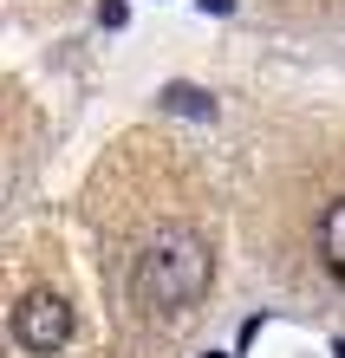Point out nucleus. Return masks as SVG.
Here are the masks:
<instances>
[{
    "label": "nucleus",
    "instance_id": "nucleus-1",
    "mask_svg": "<svg viewBox=\"0 0 345 358\" xmlns=\"http://www.w3.org/2000/svg\"><path fill=\"white\" fill-rule=\"evenodd\" d=\"M215 280V255L196 228H157V241L137 255V273H131V293L143 313H183L196 306Z\"/></svg>",
    "mask_w": 345,
    "mask_h": 358
},
{
    "label": "nucleus",
    "instance_id": "nucleus-5",
    "mask_svg": "<svg viewBox=\"0 0 345 358\" xmlns=\"http://www.w3.org/2000/svg\"><path fill=\"white\" fill-rule=\"evenodd\" d=\"M202 7H215V13H228V7H234V0H202Z\"/></svg>",
    "mask_w": 345,
    "mask_h": 358
},
{
    "label": "nucleus",
    "instance_id": "nucleus-2",
    "mask_svg": "<svg viewBox=\"0 0 345 358\" xmlns=\"http://www.w3.org/2000/svg\"><path fill=\"white\" fill-rule=\"evenodd\" d=\"M13 339L27 352H39V358L66 352V339H72V300L52 293V287H33L27 300L13 306Z\"/></svg>",
    "mask_w": 345,
    "mask_h": 358
},
{
    "label": "nucleus",
    "instance_id": "nucleus-6",
    "mask_svg": "<svg viewBox=\"0 0 345 358\" xmlns=\"http://www.w3.org/2000/svg\"><path fill=\"white\" fill-rule=\"evenodd\" d=\"M209 358H222V352H209Z\"/></svg>",
    "mask_w": 345,
    "mask_h": 358
},
{
    "label": "nucleus",
    "instance_id": "nucleus-4",
    "mask_svg": "<svg viewBox=\"0 0 345 358\" xmlns=\"http://www.w3.org/2000/svg\"><path fill=\"white\" fill-rule=\"evenodd\" d=\"M163 98H169V104H176V111H209V104H202V92H189V85H169Z\"/></svg>",
    "mask_w": 345,
    "mask_h": 358
},
{
    "label": "nucleus",
    "instance_id": "nucleus-3",
    "mask_svg": "<svg viewBox=\"0 0 345 358\" xmlns=\"http://www.w3.org/2000/svg\"><path fill=\"white\" fill-rule=\"evenodd\" d=\"M313 241H319V261H326V273L345 287V196L319 208V222H313Z\"/></svg>",
    "mask_w": 345,
    "mask_h": 358
}]
</instances>
